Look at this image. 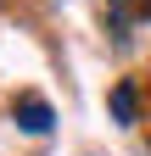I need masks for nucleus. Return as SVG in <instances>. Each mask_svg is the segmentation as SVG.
Wrapping results in <instances>:
<instances>
[{
	"mask_svg": "<svg viewBox=\"0 0 151 156\" xmlns=\"http://www.w3.org/2000/svg\"><path fill=\"white\" fill-rule=\"evenodd\" d=\"M106 23L118 34H129L134 23H151V0H106Z\"/></svg>",
	"mask_w": 151,
	"mask_h": 156,
	"instance_id": "1",
	"label": "nucleus"
},
{
	"mask_svg": "<svg viewBox=\"0 0 151 156\" xmlns=\"http://www.w3.org/2000/svg\"><path fill=\"white\" fill-rule=\"evenodd\" d=\"M11 112H17V123H23L28 134H50V123H56L50 106L39 101V95H17V106H11Z\"/></svg>",
	"mask_w": 151,
	"mask_h": 156,
	"instance_id": "2",
	"label": "nucleus"
},
{
	"mask_svg": "<svg viewBox=\"0 0 151 156\" xmlns=\"http://www.w3.org/2000/svg\"><path fill=\"white\" fill-rule=\"evenodd\" d=\"M112 117H118V123H134V117H140V106H134V84H118V89H112Z\"/></svg>",
	"mask_w": 151,
	"mask_h": 156,
	"instance_id": "3",
	"label": "nucleus"
}]
</instances>
